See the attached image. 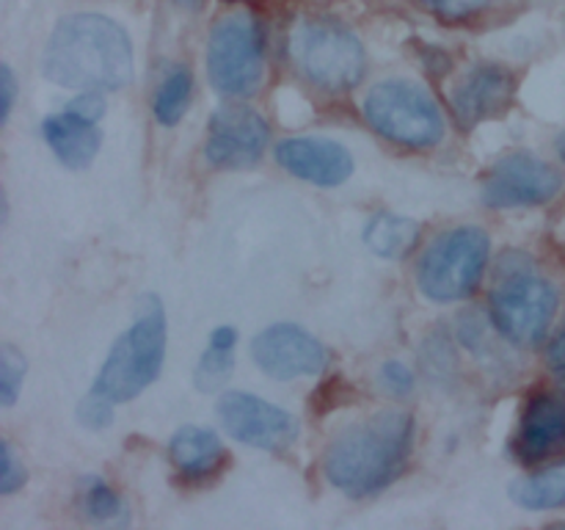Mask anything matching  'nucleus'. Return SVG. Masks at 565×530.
I'll return each instance as SVG.
<instances>
[{"mask_svg": "<svg viewBox=\"0 0 565 530\" xmlns=\"http://www.w3.org/2000/svg\"><path fill=\"white\" fill-rule=\"evenodd\" d=\"M136 55L125 28L105 14H70L53 28L42 55L50 83L83 92H119L132 81Z\"/></svg>", "mask_w": 565, "mask_h": 530, "instance_id": "f257e3e1", "label": "nucleus"}, {"mask_svg": "<svg viewBox=\"0 0 565 530\" xmlns=\"http://www.w3.org/2000/svg\"><path fill=\"white\" fill-rule=\"evenodd\" d=\"M414 417L381 412L342 431L323 456V473L348 497H373L395 484L414 451Z\"/></svg>", "mask_w": 565, "mask_h": 530, "instance_id": "f03ea898", "label": "nucleus"}, {"mask_svg": "<svg viewBox=\"0 0 565 530\" xmlns=\"http://www.w3.org/2000/svg\"><path fill=\"white\" fill-rule=\"evenodd\" d=\"M557 312V290L522 252H508L497 263L489 290V315L494 329L513 346L535 348L550 335Z\"/></svg>", "mask_w": 565, "mask_h": 530, "instance_id": "7ed1b4c3", "label": "nucleus"}, {"mask_svg": "<svg viewBox=\"0 0 565 530\" xmlns=\"http://www.w3.org/2000/svg\"><path fill=\"white\" fill-rule=\"evenodd\" d=\"M166 359V312L158 296L138 301L136 320L116 337L92 390L108 403H127L154 384Z\"/></svg>", "mask_w": 565, "mask_h": 530, "instance_id": "20e7f679", "label": "nucleus"}, {"mask_svg": "<svg viewBox=\"0 0 565 530\" xmlns=\"http://www.w3.org/2000/svg\"><path fill=\"white\" fill-rule=\"evenodd\" d=\"M287 47L298 72L326 92H348L364 77L362 42L340 22H296Z\"/></svg>", "mask_w": 565, "mask_h": 530, "instance_id": "39448f33", "label": "nucleus"}, {"mask_svg": "<svg viewBox=\"0 0 565 530\" xmlns=\"http://www.w3.org/2000/svg\"><path fill=\"white\" fill-rule=\"evenodd\" d=\"M364 119L397 147L428 149L445 138V116L436 99L412 81H384L364 97Z\"/></svg>", "mask_w": 565, "mask_h": 530, "instance_id": "423d86ee", "label": "nucleus"}, {"mask_svg": "<svg viewBox=\"0 0 565 530\" xmlns=\"http://www.w3.org/2000/svg\"><path fill=\"white\" fill-rule=\"evenodd\" d=\"M491 241L480 226H458L436 237L417 265V285L430 301H463L478 290Z\"/></svg>", "mask_w": 565, "mask_h": 530, "instance_id": "0eeeda50", "label": "nucleus"}, {"mask_svg": "<svg viewBox=\"0 0 565 530\" xmlns=\"http://www.w3.org/2000/svg\"><path fill=\"white\" fill-rule=\"evenodd\" d=\"M207 75L218 94L252 97L265 77L263 25L248 11L226 14L210 28Z\"/></svg>", "mask_w": 565, "mask_h": 530, "instance_id": "6e6552de", "label": "nucleus"}, {"mask_svg": "<svg viewBox=\"0 0 565 530\" xmlns=\"http://www.w3.org/2000/svg\"><path fill=\"white\" fill-rule=\"evenodd\" d=\"M215 412L226 434L243 445L259 451H285L298 439L296 417L254 392H224L215 403Z\"/></svg>", "mask_w": 565, "mask_h": 530, "instance_id": "1a4fd4ad", "label": "nucleus"}, {"mask_svg": "<svg viewBox=\"0 0 565 530\" xmlns=\"http://www.w3.org/2000/svg\"><path fill=\"white\" fill-rule=\"evenodd\" d=\"M563 191V174L546 160L530 152L505 155L491 169L483 186V202L489 208H533L546 204Z\"/></svg>", "mask_w": 565, "mask_h": 530, "instance_id": "9d476101", "label": "nucleus"}, {"mask_svg": "<svg viewBox=\"0 0 565 530\" xmlns=\"http://www.w3.org/2000/svg\"><path fill=\"white\" fill-rule=\"evenodd\" d=\"M268 121L246 105H224L210 116L204 158L215 169H252L268 147Z\"/></svg>", "mask_w": 565, "mask_h": 530, "instance_id": "9b49d317", "label": "nucleus"}, {"mask_svg": "<svg viewBox=\"0 0 565 530\" xmlns=\"http://www.w3.org/2000/svg\"><path fill=\"white\" fill-rule=\"evenodd\" d=\"M257 368L270 379H301L329 368V348L296 324H274L259 331L252 342Z\"/></svg>", "mask_w": 565, "mask_h": 530, "instance_id": "f8f14e48", "label": "nucleus"}, {"mask_svg": "<svg viewBox=\"0 0 565 530\" xmlns=\"http://www.w3.org/2000/svg\"><path fill=\"white\" fill-rule=\"evenodd\" d=\"M276 163L303 182L337 188L353 174V155L340 141L318 136L287 138L276 147Z\"/></svg>", "mask_w": 565, "mask_h": 530, "instance_id": "ddd939ff", "label": "nucleus"}, {"mask_svg": "<svg viewBox=\"0 0 565 530\" xmlns=\"http://www.w3.org/2000/svg\"><path fill=\"white\" fill-rule=\"evenodd\" d=\"M565 447V392H535L513 434L511 453L522 464H539Z\"/></svg>", "mask_w": 565, "mask_h": 530, "instance_id": "4468645a", "label": "nucleus"}, {"mask_svg": "<svg viewBox=\"0 0 565 530\" xmlns=\"http://www.w3.org/2000/svg\"><path fill=\"white\" fill-rule=\"evenodd\" d=\"M516 92V77L511 70L497 64H480L461 77L452 92V110L461 127H478L480 121L500 116L511 105Z\"/></svg>", "mask_w": 565, "mask_h": 530, "instance_id": "2eb2a0df", "label": "nucleus"}, {"mask_svg": "<svg viewBox=\"0 0 565 530\" xmlns=\"http://www.w3.org/2000/svg\"><path fill=\"white\" fill-rule=\"evenodd\" d=\"M42 136L47 147L53 149L55 158L72 171H83L94 163L103 144V132L97 130V121L83 119L64 108L61 114L47 116L42 121Z\"/></svg>", "mask_w": 565, "mask_h": 530, "instance_id": "dca6fc26", "label": "nucleus"}, {"mask_svg": "<svg viewBox=\"0 0 565 530\" xmlns=\"http://www.w3.org/2000/svg\"><path fill=\"white\" fill-rule=\"evenodd\" d=\"M169 458L177 467V473L185 480H207L224 467V442L218 434L210 428H199V425H185L177 431L169 442Z\"/></svg>", "mask_w": 565, "mask_h": 530, "instance_id": "f3484780", "label": "nucleus"}, {"mask_svg": "<svg viewBox=\"0 0 565 530\" xmlns=\"http://www.w3.org/2000/svg\"><path fill=\"white\" fill-rule=\"evenodd\" d=\"M235 326H218V329H213L207 348H204V353L196 362V370H193V384H196L199 392L215 395L230 381L232 370H235Z\"/></svg>", "mask_w": 565, "mask_h": 530, "instance_id": "a211bd4d", "label": "nucleus"}, {"mask_svg": "<svg viewBox=\"0 0 565 530\" xmlns=\"http://www.w3.org/2000/svg\"><path fill=\"white\" fill-rule=\"evenodd\" d=\"M419 241V224L408 215L379 213L364 226V243L373 254L386 259H403Z\"/></svg>", "mask_w": 565, "mask_h": 530, "instance_id": "6ab92c4d", "label": "nucleus"}, {"mask_svg": "<svg viewBox=\"0 0 565 530\" xmlns=\"http://www.w3.org/2000/svg\"><path fill=\"white\" fill-rule=\"evenodd\" d=\"M511 497L527 511H550L565 506V462L516 480L511 486Z\"/></svg>", "mask_w": 565, "mask_h": 530, "instance_id": "aec40b11", "label": "nucleus"}, {"mask_svg": "<svg viewBox=\"0 0 565 530\" xmlns=\"http://www.w3.org/2000/svg\"><path fill=\"white\" fill-rule=\"evenodd\" d=\"M193 97V75L188 66L177 64L166 72V77L160 81L158 92L152 99V114L154 119L163 127H174L177 121L185 116L188 105Z\"/></svg>", "mask_w": 565, "mask_h": 530, "instance_id": "412c9836", "label": "nucleus"}, {"mask_svg": "<svg viewBox=\"0 0 565 530\" xmlns=\"http://www.w3.org/2000/svg\"><path fill=\"white\" fill-rule=\"evenodd\" d=\"M81 506L92 522H110L121 513V500L103 478H86L81 486Z\"/></svg>", "mask_w": 565, "mask_h": 530, "instance_id": "4be33fe9", "label": "nucleus"}, {"mask_svg": "<svg viewBox=\"0 0 565 530\" xmlns=\"http://www.w3.org/2000/svg\"><path fill=\"white\" fill-rule=\"evenodd\" d=\"M25 357L17 348L3 346L0 348V403L11 406L17 401L25 381Z\"/></svg>", "mask_w": 565, "mask_h": 530, "instance_id": "5701e85b", "label": "nucleus"}, {"mask_svg": "<svg viewBox=\"0 0 565 530\" xmlns=\"http://www.w3.org/2000/svg\"><path fill=\"white\" fill-rule=\"evenodd\" d=\"M419 3L428 11H434L436 17H441V20L458 22L467 20V17L472 14H480V11L489 9L494 0H419Z\"/></svg>", "mask_w": 565, "mask_h": 530, "instance_id": "b1692460", "label": "nucleus"}, {"mask_svg": "<svg viewBox=\"0 0 565 530\" xmlns=\"http://www.w3.org/2000/svg\"><path fill=\"white\" fill-rule=\"evenodd\" d=\"M25 478L28 473L20 458H17L14 447L3 439L0 442V495H14L17 489L25 486Z\"/></svg>", "mask_w": 565, "mask_h": 530, "instance_id": "393cba45", "label": "nucleus"}, {"mask_svg": "<svg viewBox=\"0 0 565 530\" xmlns=\"http://www.w3.org/2000/svg\"><path fill=\"white\" fill-rule=\"evenodd\" d=\"M77 420H81V425H86V428L92 431L108 428V425L114 423V403L103 401V398L94 395V392H86V398H83L81 406H77Z\"/></svg>", "mask_w": 565, "mask_h": 530, "instance_id": "a878e982", "label": "nucleus"}, {"mask_svg": "<svg viewBox=\"0 0 565 530\" xmlns=\"http://www.w3.org/2000/svg\"><path fill=\"white\" fill-rule=\"evenodd\" d=\"M379 375H381V386H384L386 392H392V395L403 398L414 390L412 368H406V364L397 362V359H390V362L381 364Z\"/></svg>", "mask_w": 565, "mask_h": 530, "instance_id": "bb28decb", "label": "nucleus"}, {"mask_svg": "<svg viewBox=\"0 0 565 530\" xmlns=\"http://www.w3.org/2000/svg\"><path fill=\"white\" fill-rule=\"evenodd\" d=\"M0 121L9 125V116L14 110V99H17V77L11 72L9 64L0 66Z\"/></svg>", "mask_w": 565, "mask_h": 530, "instance_id": "cd10ccee", "label": "nucleus"}, {"mask_svg": "<svg viewBox=\"0 0 565 530\" xmlns=\"http://www.w3.org/2000/svg\"><path fill=\"white\" fill-rule=\"evenodd\" d=\"M546 359H550V368L565 379V329L555 337V342L550 346V357Z\"/></svg>", "mask_w": 565, "mask_h": 530, "instance_id": "c85d7f7f", "label": "nucleus"}, {"mask_svg": "<svg viewBox=\"0 0 565 530\" xmlns=\"http://www.w3.org/2000/svg\"><path fill=\"white\" fill-rule=\"evenodd\" d=\"M171 3L182 6V9H199V3H202V0H171Z\"/></svg>", "mask_w": 565, "mask_h": 530, "instance_id": "c756f323", "label": "nucleus"}, {"mask_svg": "<svg viewBox=\"0 0 565 530\" xmlns=\"http://www.w3.org/2000/svg\"><path fill=\"white\" fill-rule=\"evenodd\" d=\"M557 149H561V158L565 160V132L561 136V141H557Z\"/></svg>", "mask_w": 565, "mask_h": 530, "instance_id": "7c9ffc66", "label": "nucleus"}]
</instances>
